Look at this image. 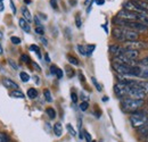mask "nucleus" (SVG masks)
<instances>
[{
	"label": "nucleus",
	"mask_w": 148,
	"mask_h": 142,
	"mask_svg": "<svg viewBox=\"0 0 148 142\" xmlns=\"http://www.w3.org/2000/svg\"><path fill=\"white\" fill-rule=\"evenodd\" d=\"M9 3H10V8H12L13 13H14V14H16V7H15V5H14L13 0H9Z\"/></svg>",
	"instance_id": "c03bdc74"
},
{
	"label": "nucleus",
	"mask_w": 148,
	"mask_h": 142,
	"mask_svg": "<svg viewBox=\"0 0 148 142\" xmlns=\"http://www.w3.org/2000/svg\"><path fill=\"white\" fill-rule=\"evenodd\" d=\"M129 88L130 89H129L128 96H130L132 99H140V100H144L146 93H145L144 91H141V90L137 87V83H136L134 85H132V87H129Z\"/></svg>",
	"instance_id": "39448f33"
},
{
	"label": "nucleus",
	"mask_w": 148,
	"mask_h": 142,
	"mask_svg": "<svg viewBox=\"0 0 148 142\" xmlns=\"http://www.w3.org/2000/svg\"><path fill=\"white\" fill-rule=\"evenodd\" d=\"M79 138L82 140V139H83V134H82V133H80V134H79Z\"/></svg>",
	"instance_id": "bf43d9fd"
},
{
	"label": "nucleus",
	"mask_w": 148,
	"mask_h": 142,
	"mask_svg": "<svg viewBox=\"0 0 148 142\" xmlns=\"http://www.w3.org/2000/svg\"><path fill=\"white\" fill-rule=\"evenodd\" d=\"M50 6L53 7V9H57L58 8V3H57V0H50Z\"/></svg>",
	"instance_id": "a19ab883"
},
{
	"label": "nucleus",
	"mask_w": 148,
	"mask_h": 142,
	"mask_svg": "<svg viewBox=\"0 0 148 142\" xmlns=\"http://www.w3.org/2000/svg\"><path fill=\"white\" fill-rule=\"evenodd\" d=\"M40 40H41V42H42V44H43L45 47H47V46H48V41H47V39H45L43 36H41V39H40Z\"/></svg>",
	"instance_id": "49530a36"
},
{
	"label": "nucleus",
	"mask_w": 148,
	"mask_h": 142,
	"mask_svg": "<svg viewBox=\"0 0 148 142\" xmlns=\"http://www.w3.org/2000/svg\"><path fill=\"white\" fill-rule=\"evenodd\" d=\"M121 56L128 58L129 60H134L139 57V51L138 50H132V49H127V48H123L122 49V53H120Z\"/></svg>",
	"instance_id": "1a4fd4ad"
},
{
	"label": "nucleus",
	"mask_w": 148,
	"mask_h": 142,
	"mask_svg": "<svg viewBox=\"0 0 148 142\" xmlns=\"http://www.w3.org/2000/svg\"><path fill=\"white\" fill-rule=\"evenodd\" d=\"M88 1H89V0H86V3H87V2H88Z\"/></svg>",
	"instance_id": "0e129e2a"
},
{
	"label": "nucleus",
	"mask_w": 148,
	"mask_h": 142,
	"mask_svg": "<svg viewBox=\"0 0 148 142\" xmlns=\"http://www.w3.org/2000/svg\"><path fill=\"white\" fill-rule=\"evenodd\" d=\"M139 77H141V79H148V70H145V68L141 70Z\"/></svg>",
	"instance_id": "c9c22d12"
},
{
	"label": "nucleus",
	"mask_w": 148,
	"mask_h": 142,
	"mask_svg": "<svg viewBox=\"0 0 148 142\" xmlns=\"http://www.w3.org/2000/svg\"><path fill=\"white\" fill-rule=\"evenodd\" d=\"M110 53H113L115 57L116 56H119L120 53H122V49H123V47H121V46H119V44H112V46H110Z\"/></svg>",
	"instance_id": "4468645a"
},
{
	"label": "nucleus",
	"mask_w": 148,
	"mask_h": 142,
	"mask_svg": "<svg viewBox=\"0 0 148 142\" xmlns=\"http://www.w3.org/2000/svg\"><path fill=\"white\" fill-rule=\"evenodd\" d=\"M3 38V34H2V32H0V39H2Z\"/></svg>",
	"instance_id": "052dcab7"
},
{
	"label": "nucleus",
	"mask_w": 148,
	"mask_h": 142,
	"mask_svg": "<svg viewBox=\"0 0 148 142\" xmlns=\"http://www.w3.org/2000/svg\"><path fill=\"white\" fill-rule=\"evenodd\" d=\"M0 1H2V0H0Z\"/></svg>",
	"instance_id": "338daca9"
},
{
	"label": "nucleus",
	"mask_w": 148,
	"mask_h": 142,
	"mask_svg": "<svg viewBox=\"0 0 148 142\" xmlns=\"http://www.w3.org/2000/svg\"><path fill=\"white\" fill-rule=\"evenodd\" d=\"M33 80H34V82L37 83V84H40V80H39V76H33Z\"/></svg>",
	"instance_id": "8fccbe9b"
},
{
	"label": "nucleus",
	"mask_w": 148,
	"mask_h": 142,
	"mask_svg": "<svg viewBox=\"0 0 148 142\" xmlns=\"http://www.w3.org/2000/svg\"><path fill=\"white\" fill-rule=\"evenodd\" d=\"M27 97L30 99H36L38 97V91L34 88H31V89L27 90Z\"/></svg>",
	"instance_id": "aec40b11"
},
{
	"label": "nucleus",
	"mask_w": 148,
	"mask_h": 142,
	"mask_svg": "<svg viewBox=\"0 0 148 142\" xmlns=\"http://www.w3.org/2000/svg\"><path fill=\"white\" fill-rule=\"evenodd\" d=\"M103 101H104V102L108 101V98H107V97H104V98H103Z\"/></svg>",
	"instance_id": "13d9d810"
},
{
	"label": "nucleus",
	"mask_w": 148,
	"mask_h": 142,
	"mask_svg": "<svg viewBox=\"0 0 148 142\" xmlns=\"http://www.w3.org/2000/svg\"><path fill=\"white\" fill-rule=\"evenodd\" d=\"M8 64H9V66H10L14 71H17V70H18V65H17L13 59H8Z\"/></svg>",
	"instance_id": "cd10ccee"
},
{
	"label": "nucleus",
	"mask_w": 148,
	"mask_h": 142,
	"mask_svg": "<svg viewBox=\"0 0 148 142\" xmlns=\"http://www.w3.org/2000/svg\"><path fill=\"white\" fill-rule=\"evenodd\" d=\"M81 99H83V100L86 101V100H88V97H86L84 93H81Z\"/></svg>",
	"instance_id": "864d4df0"
},
{
	"label": "nucleus",
	"mask_w": 148,
	"mask_h": 142,
	"mask_svg": "<svg viewBox=\"0 0 148 142\" xmlns=\"http://www.w3.org/2000/svg\"><path fill=\"white\" fill-rule=\"evenodd\" d=\"M57 68H58V67H57L56 65H51V66H50V73H51L53 75H56V72H57Z\"/></svg>",
	"instance_id": "37998d69"
},
{
	"label": "nucleus",
	"mask_w": 148,
	"mask_h": 142,
	"mask_svg": "<svg viewBox=\"0 0 148 142\" xmlns=\"http://www.w3.org/2000/svg\"><path fill=\"white\" fill-rule=\"evenodd\" d=\"M0 142H7V135L2 132H0Z\"/></svg>",
	"instance_id": "79ce46f5"
},
{
	"label": "nucleus",
	"mask_w": 148,
	"mask_h": 142,
	"mask_svg": "<svg viewBox=\"0 0 148 142\" xmlns=\"http://www.w3.org/2000/svg\"><path fill=\"white\" fill-rule=\"evenodd\" d=\"M117 18H121L124 20H137V13L123 9L117 13Z\"/></svg>",
	"instance_id": "6e6552de"
},
{
	"label": "nucleus",
	"mask_w": 148,
	"mask_h": 142,
	"mask_svg": "<svg viewBox=\"0 0 148 142\" xmlns=\"http://www.w3.org/2000/svg\"><path fill=\"white\" fill-rule=\"evenodd\" d=\"M21 60L23 61V63H25V64H30V57L27 56V55H22L21 56Z\"/></svg>",
	"instance_id": "473e14b6"
},
{
	"label": "nucleus",
	"mask_w": 148,
	"mask_h": 142,
	"mask_svg": "<svg viewBox=\"0 0 148 142\" xmlns=\"http://www.w3.org/2000/svg\"><path fill=\"white\" fill-rule=\"evenodd\" d=\"M34 31H36V33H37V34H39V36H41L45 34V30H43V27H42V26H37Z\"/></svg>",
	"instance_id": "72a5a7b5"
},
{
	"label": "nucleus",
	"mask_w": 148,
	"mask_h": 142,
	"mask_svg": "<svg viewBox=\"0 0 148 142\" xmlns=\"http://www.w3.org/2000/svg\"><path fill=\"white\" fill-rule=\"evenodd\" d=\"M39 15H40V17H42L43 19H47V16L45 14H39Z\"/></svg>",
	"instance_id": "6e6d98bb"
},
{
	"label": "nucleus",
	"mask_w": 148,
	"mask_h": 142,
	"mask_svg": "<svg viewBox=\"0 0 148 142\" xmlns=\"http://www.w3.org/2000/svg\"><path fill=\"white\" fill-rule=\"evenodd\" d=\"M129 89L130 88L128 85H124V84H121V83H116V84L114 85V93L116 94V97L123 98V97L128 96Z\"/></svg>",
	"instance_id": "423d86ee"
},
{
	"label": "nucleus",
	"mask_w": 148,
	"mask_h": 142,
	"mask_svg": "<svg viewBox=\"0 0 148 142\" xmlns=\"http://www.w3.org/2000/svg\"><path fill=\"white\" fill-rule=\"evenodd\" d=\"M66 128H67V131H69V133L72 135V137H75L76 135V132H75V130H74V127L72 126L71 124H67L66 125Z\"/></svg>",
	"instance_id": "bb28decb"
},
{
	"label": "nucleus",
	"mask_w": 148,
	"mask_h": 142,
	"mask_svg": "<svg viewBox=\"0 0 148 142\" xmlns=\"http://www.w3.org/2000/svg\"><path fill=\"white\" fill-rule=\"evenodd\" d=\"M75 24H76V27H77V29H80V27L82 26V20H81V17H80L79 14L75 16Z\"/></svg>",
	"instance_id": "c85d7f7f"
},
{
	"label": "nucleus",
	"mask_w": 148,
	"mask_h": 142,
	"mask_svg": "<svg viewBox=\"0 0 148 142\" xmlns=\"http://www.w3.org/2000/svg\"><path fill=\"white\" fill-rule=\"evenodd\" d=\"M63 75H64V73H63V70H60V68H57V72H56V76H57V79H62V77H63Z\"/></svg>",
	"instance_id": "ea45409f"
},
{
	"label": "nucleus",
	"mask_w": 148,
	"mask_h": 142,
	"mask_svg": "<svg viewBox=\"0 0 148 142\" xmlns=\"http://www.w3.org/2000/svg\"><path fill=\"white\" fill-rule=\"evenodd\" d=\"M25 2H26V3H30V2H31V0H25Z\"/></svg>",
	"instance_id": "e2e57ef3"
},
{
	"label": "nucleus",
	"mask_w": 148,
	"mask_h": 142,
	"mask_svg": "<svg viewBox=\"0 0 148 142\" xmlns=\"http://www.w3.org/2000/svg\"><path fill=\"white\" fill-rule=\"evenodd\" d=\"M10 97L12 98H16V99H24L25 98L24 93L22 91H19V90H14L13 92H10Z\"/></svg>",
	"instance_id": "a211bd4d"
},
{
	"label": "nucleus",
	"mask_w": 148,
	"mask_h": 142,
	"mask_svg": "<svg viewBox=\"0 0 148 142\" xmlns=\"http://www.w3.org/2000/svg\"><path fill=\"white\" fill-rule=\"evenodd\" d=\"M2 84L5 85V88H8V89H14V90H18V84L16 82H14L12 79H7L5 77L2 80Z\"/></svg>",
	"instance_id": "9b49d317"
},
{
	"label": "nucleus",
	"mask_w": 148,
	"mask_h": 142,
	"mask_svg": "<svg viewBox=\"0 0 148 142\" xmlns=\"http://www.w3.org/2000/svg\"><path fill=\"white\" fill-rule=\"evenodd\" d=\"M144 106V100L140 99H132V98H125L122 101V108L124 111L128 113H134L138 109Z\"/></svg>",
	"instance_id": "f03ea898"
},
{
	"label": "nucleus",
	"mask_w": 148,
	"mask_h": 142,
	"mask_svg": "<svg viewBox=\"0 0 148 142\" xmlns=\"http://www.w3.org/2000/svg\"><path fill=\"white\" fill-rule=\"evenodd\" d=\"M139 64L143 65V66H148V56L145 57V58H143L141 60H139Z\"/></svg>",
	"instance_id": "e433bc0d"
},
{
	"label": "nucleus",
	"mask_w": 148,
	"mask_h": 142,
	"mask_svg": "<svg viewBox=\"0 0 148 142\" xmlns=\"http://www.w3.org/2000/svg\"><path fill=\"white\" fill-rule=\"evenodd\" d=\"M34 22H36L37 26H41V23H40V20H39V18H38V16H36V17H34Z\"/></svg>",
	"instance_id": "09e8293b"
},
{
	"label": "nucleus",
	"mask_w": 148,
	"mask_h": 142,
	"mask_svg": "<svg viewBox=\"0 0 148 142\" xmlns=\"http://www.w3.org/2000/svg\"><path fill=\"white\" fill-rule=\"evenodd\" d=\"M67 60H69V63L70 64H72V65H74V66H79V60L75 58V57H73V56H71V55H67Z\"/></svg>",
	"instance_id": "4be33fe9"
},
{
	"label": "nucleus",
	"mask_w": 148,
	"mask_h": 142,
	"mask_svg": "<svg viewBox=\"0 0 148 142\" xmlns=\"http://www.w3.org/2000/svg\"><path fill=\"white\" fill-rule=\"evenodd\" d=\"M96 3H97L98 6H103V5L105 3V0H96Z\"/></svg>",
	"instance_id": "de8ad7c7"
},
{
	"label": "nucleus",
	"mask_w": 148,
	"mask_h": 142,
	"mask_svg": "<svg viewBox=\"0 0 148 142\" xmlns=\"http://www.w3.org/2000/svg\"><path fill=\"white\" fill-rule=\"evenodd\" d=\"M96 49V46L95 44H88L86 47V51H87V56H90L93 53V50Z\"/></svg>",
	"instance_id": "393cba45"
},
{
	"label": "nucleus",
	"mask_w": 148,
	"mask_h": 142,
	"mask_svg": "<svg viewBox=\"0 0 148 142\" xmlns=\"http://www.w3.org/2000/svg\"><path fill=\"white\" fill-rule=\"evenodd\" d=\"M19 77H21L22 82H24V83H26V82L30 81V75H29L26 72H21V73H19Z\"/></svg>",
	"instance_id": "412c9836"
},
{
	"label": "nucleus",
	"mask_w": 148,
	"mask_h": 142,
	"mask_svg": "<svg viewBox=\"0 0 148 142\" xmlns=\"http://www.w3.org/2000/svg\"><path fill=\"white\" fill-rule=\"evenodd\" d=\"M137 22L148 27V14L146 13H137Z\"/></svg>",
	"instance_id": "f8f14e48"
},
{
	"label": "nucleus",
	"mask_w": 148,
	"mask_h": 142,
	"mask_svg": "<svg viewBox=\"0 0 148 142\" xmlns=\"http://www.w3.org/2000/svg\"><path fill=\"white\" fill-rule=\"evenodd\" d=\"M71 99H72V101H73L74 104H76V102H77V94H76L74 91L71 92Z\"/></svg>",
	"instance_id": "4c0bfd02"
},
{
	"label": "nucleus",
	"mask_w": 148,
	"mask_h": 142,
	"mask_svg": "<svg viewBox=\"0 0 148 142\" xmlns=\"http://www.w3.org/2000/svg\"><path fill=\"white\" fill-rule=\"evenodd\" d=\"M130 122H131V125L136 128L144 126L148 122L147 113L146 111H138V110L132 113V115L130 116Z\"/></svg>",
	"instance_id": "7ed1b4c3"
},
{
	"label": "nucleus",
	"mask_w": 148,
	"mask_h": 142,
	"mask_svg": "<svg viewBox=\"0 0 148 142\" xmlns=\"http://www.w3.org/2000/svg\"><path fill=\"white\" fill-rule=\"evenodd\" d=\"M54 133H55L56 137H62V134H63V126L60 123H56L54 125Z\"/></svg>",
	"instance_id": "f3484780"
},
{
	"label": "nucleus",
	"mask_w": 148,
	"mask_h": 142,
	"mask_svg": "<svg viewBox=\"0 0 148 142\" xmlns=\"http://www.w3.org/2000/svg\"><path fill=\"white\" fill-rule=\"evenodd\" d=\"M113 68L115 70V72H117L119 74H121L123 76H130L131 66L123 65V64H119V63H114L113 64Z\"/></svg>",
	"instance_id": "0eeeda50"
},
{
	"label": "nucleus",
	"mask_w": 148,
	"mask_h": 142,
	"mask_svg": "<svg viewBox=\"0 0 148 142\" xmlns=\"http://www.w3.org/2000/svg\"><path fill=\"white\" fill-rule=\"evenodd\" d=\"M137 87L145 93H148V81H137Z\"/></svg>",
	"instance_id": "dca6fc26"
},
{
	"label": "nucleus",
	"mask_w": 148,
	"mask_h": 142,
	"mask_svg": "<svg viewBox=\"0 0 148 142\" xmlns=\"http://www.w3.org/2000/svg\"><path fill=\"white\" fill-rule=\"evenodd\" d=\"M79 76H80V81L84 82V76H83V74H82V73H80V74H79Z\"/></svg>",
	"instance_id": "603ef678"
},
{
	"label": "nucleus",
	"mask_w": 148,
	"mask_h": 142,
	"mask_svg": "<svg viewBox=\"0 0 148 142\" xmlns=\"http://www.w3.org/2000/svg\"><path fill=\"white\" fill-rule=\"evenodd\" d=\"M88 108H89V104H88V101H82V102H81V105H80V109H81L82 111H86Z\"/></svg>",
	"instance_id": "c756f323"
},
{
	"label": "nucleus",
	"mask_w": 148,
	"mask_h": 142,
	"mask_svg": "<svg viewBox=\"0 0 148 142\" xmlns=\"http://www.w3.org/2000/svg\"><path fill=\"white\" fill-rule=\"evenodd\" d=\"M66 75L71 79V77H73L74 75H75V72H74L73 68H71V67H67L66 68Z\"/></svg>",
	"instance_id": "7c9ffc66"
},
{
	"label": "nucleus",
	"mask_w": 148,
	"mask_h": 142,
	"mask_svg": "<svg viewBox=\"0 0 148 142\" xmlns=\"http://www.w3.org/2000/svg\"><path fill=\"white\" fill-rule=\"evenodd\" d=\"M46 114L48 115V117H49L50 119H55L56 118V110L54 108H51V107H48V108L46 109Z\"/></svg>",
	"instance_id": "6ab92c4d"
},
{
	"label": "nucleus",
	"mask_w": 148,
	"mask_h": 142,
	"mask_svg": "<svg viewBox=\"0 0 148 142\" xmlns=\"http://www.w3.org/2000/svg\"><path fill=\"white\" fill-rule=\"evenodd\" d=\"M32 66H33V67L36 68V71H38V72H40V71H41V67H40V66L38 65L37 63H34V61H32Z\"/></svg>",
	"instance_id": "a18cd8bd"
},
{
	"label": "nucleus",
	"mask_w": 148,
	"mask_h": 142,
	"mask_svg": "<svg viewBox=\"0 0 148 142\" xmlns=\"http://www.w3.org/2000/svg\"><path fill=\"white\" fill-rule=\"evenodd\" d=\"M18 24H19V27L24 31V32H26V33H30V31H31V27H30V24L24 19V18H19L18 20Z\"/></svg>",
	"instance_id": "ddd939ff"
},
{
	"label": "nucleus",
	"mask_w": 148,
	"mask_h": 142,
	"mask_svg": "<svg viewBox=\"0 0 148 142\" xmlns=\"http://www.w3.org/2000/svg\"><path fill=\"white\" fill-rule=\"evenodd\" d=\"M75 2H76V1H75V0H71V3H73V5H74V3H75Z\"/></svg>",
	"instance_id": "680f3d73"
},
{
	"label": "nucleus",
	"mask_w": 148,
	"mask_h": 142,
	"mask_svg": "<svg viewBox=\"0 0 148 142\" xmlns=\"http://www.w3.org/2000/svg\"><path fill=\"white\" fill-rule=\"evenodd\" d=\"M144 1H147V2H148V0H144Z\"/></svg>",
	"instance_id": "69168bd1"
},
{
	"label": "nucleus",
	"mask_w": 148,
	"mask_h": 142,
	"mask_svg": "<svg viewBox=\"0 0 148 142\" xmlns=\"http://www.w3.org/2000/svg\"><path fill=\"white\" fill-rule=\"evenodd\" d=\"M83 133H84V135H83V137L86 138V140H87V141H88V142H92V138H91V135H90V134H89L87 131H84Z\"/></svg>",
	"instance_id": "58836bf2"
},
{
	"label": "nucleus",
	"mask_w": 148,
	"mask_h": 142,
	"mask_svg": "<svg viewBox=\"0 0 148 142\" xmlns=\"http://www.w3.org/2000/svg\"><path fill=\"white\" fill-rule=\"evenodd\" d=\"M132 3L139 9L140 13H146L148 14V2L144 0H131Z\"/></svg>",
	"instance_id": "9d476101"
},
{
	"label": "nucleus",
	"mask_w": 148,
	"mask_h": 142,
	"mask_svg": "<svg viewBox=\"0 0 148 142\" xmlns=\"http://www.w3.org/2000/svg\"><path fill=\"white\" fill-rule=\"evenodd\" d=\"M43 96H45V99H46V101H48V102H51L53 101V97H51V93H50V91L48 89H46L43 91Z\"/></svg>",
	"instance_id": "5701e85b"
},
{
	"label": "nucleus",
	"mask_w": 148,
	"mask_h": 142,
	"mask_svg": "<svg viewBox=\"0 0 148 142\" xmlns=\"http://www.w3.org/2000/svg\"><path fill=\"white\" fill-rule=\"evenodd\" d=\"M91 81H92L93 85L96 87V89H97V90H98V91H99V92H100V91H101V85H100V84H99V83L97 82V80H96V77H91Z\"/></svg>",
	"instance_id": "2f4dec72"
},
{
	"label": "nucleus",
	"mask_w": 148,
	"mask_h": 142,
	"mask_svg": "<svg viewBox=\"0 0 148 142\" xmlns=\"http://www.w3.org/2000/svg\"><path fill=\"white\" fill-rule=\"evenodd\" d=\"M10 41H12V43L13 44H19L21 43V39H19L18 36H12L10 38Z\"/></svg>",
	"instance_id": "f704fd0d"
},
{
	"label": "nucleus",
	"mask_w": 148,
	"mask_h": 142,
	"mask_svg": "<svg viewBox=\"0 0 148 142\" xmlns=\"http://www.w3.org/2000/svg\"><path fill=\"white\" fill-rule=\"evenodd\" d=\"M123 48H127V49H132V50H139V49H146L148 48V42L145 41H138V40H134V41H128L124 43V47Z\"/></svg>",
	"instance_id": "20e7f679"
},
{
	"label": "nucleus",
	"mask_w": 148,
	"mask_h": 142,
	"mask_svg": "<svg viewBox=\"0 0 148 142\" xmlns=\"http://www.w3.org/2000/svg\"><path fill=\"white\" fill-rule=\"evenodd\" d=\"M22 15H23V18H24L27 23H31V22H32V15H31L30 10H29L26 7H23V8H22Z\"/></svg>",
	"instance_id": "2eb2a0df"
},
{
	"label": "nucleus",
	"mask_w": 148,
	"mask_h": 142,
	"mask_svg": "<svg viewBox=\"0 0 148 142\" xmlns=\"http://www.w3.org/2000/svg\"><path fill=\"white\" fill-rule=\"evenodd\" d=\"M113 36L119 40V41H123V42H128V41H134L138 40L139 33L132 30L128 29H123V27H115L113 30Z\"/></svg>",
	"instance_id": "f257e3e1"
},
{
	"label": "nucleus",
	"mask_w": 148,
	"mask_h": 142,
	"mask_svg": "<svg viewBox=\"0 0 148 142\" xmlns=\"http://www.w3.org/2000/svg\"><path fill=\"white\" fill-rule=\"evenodd\" d=\"M5 10V6H3V3L0 1V12H3Z\"/></svg>",
	"instance_id": "5fc2aeb1"
},
{
	"label": "nucleus",
	"mask_w": 148,
	"mask_h": 142,
	"mask_svg": "<svg viewBox=\"0 0 148 142\" xmlns=\"http://www.w3.org/2000/svg\"><path fill=\"white\" fill-rule=\"evenodd\" d=\"M2 53H3V49H2V46L0 43V55H2Z\"/></svg>",
	"instance_id": "4d7b16f0"
},
{
	"label": "nucleus",
	"mask_w": 148,
	"mask_h": 142,
	"mask_svg": "<svg viewBox=\"0 0 148 142\" xmlns=\"http://www.w3.org/2000/svg\"><path fill=\"white\" fill-rule=\"evenodd\" d=\"M76 49H77V51H79L80 55H82V56H87L86 47H83V46H81V44H77V46H76Z\"/></svg>",
	"instance_id": "a878e982"
},
{
	"label": "nucleus",
	"mask_w": 148,
	"mask_h": 142,
	"mask_svg": "<svg viewBox=\"0 0 148 142\" xmlns=\"http://www.w3.org/2000/svg\"><path fill=\"white\" fill-rule=\"evenodd\" d=\"M45 59H46V61H47V63H50V57H49V55H48V53H46V55H45Z\"/></svg>",
	"instance_id": "3c124183"
},
{
	"label": "nucleus",
	"mask_w": 148,
	"mask_h": 142,
	"mask_svg": "<svg viewBox=\"0 0 148 142\" xmlns=\"http://www.w3.org/2000/svg\"><path fill=\"white\" fill-rule=\"evenodd\" d=\"M30 50H31V51H34V53L38 55V57L41 59L42 56H41V53H40V48L38 47L37 44H32V46H30Z\"/></svg>",
	"instance_id": "b1692460"
}]
</instances>
